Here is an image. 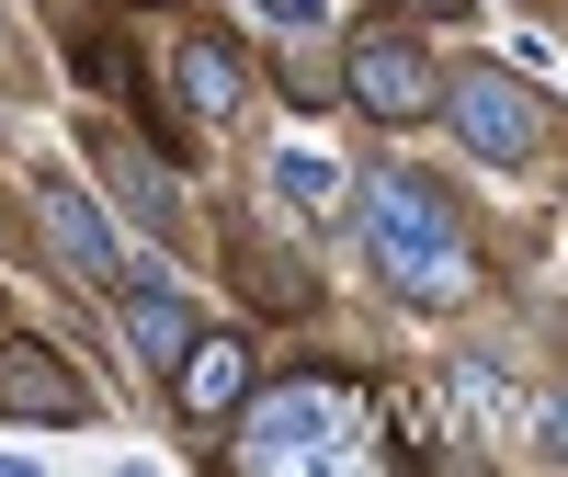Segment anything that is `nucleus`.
Wrapping results in <instances>:
<instances>
[{"label": "nucleus", "mask_w": 568, "mask_h": 477, "mask_svg": "<svg viewBox=\"0 0 568 477\" xmlns=\"http://www.w3.org/2000/svg\"><path fill=\"white\" fill-rule=\"evenodd\" d=\"M364 251H375V273H387L409 307H466V296H478L466 216H455L420 171H387V182L364 194Z\"/></svg>", "instance_id": "obj_1"}, {"label": "nucleus", "mask_w": 568, "mask_h": 477, "mask_svg": "<svg viewBox=\"0 0 568 477\" xmlns=\"http://www.w3.org/2000/svg\"><path fill=\"white\" fill-rule=\"evenodd\" d=\"M342 420H353V387H329V375H296V387H273V398L240 420V466H251V477L329 466V455H342Z\"/></svg>", "instance_id": "obj_2"}, {"label": "nucleus", "mask_w": 568, "mask_h": 477, "mask_svg": "<svg viewBox=\"0 0 568 477\" xmlns=\"http://www.w3.org/2000/svg\"><path fill=\"white\" fill-rule=\"evenodd\" d=\"M433 114H455V136H466V149H478L489 171H524V160L546 149V103H535V91L511 80V69H455Z\"/></svg>", "instance_id": "obj_3"}, {"label": "nucleus", "mask_w": 568, "mask_h": 477, "mask_svg": "<svg viewBox=\"0 0 568 477\" xmlns=\"http://www.w3.org/2000/svg\"><path fill=\"white\" fill-rule=\"evenodd\" d=\"M342 91L375 114V125H420L444 103V80H433V58H420L409 34H353V58H342Z\"/></svg>", "instance_id": "obj_4"}, {"label": "nucleus", "mask_w": 568, "mask_h": 477, "mask_svg": "<svg viewBox=\"0 0 568 477\" xmlns=\"http://www.w3.org/2000/svg\"><path fill=\"white\" fill-rule=\"evenodd\" d=\"M34 227H45V251H58L80 284H125V251H114V227H103V205H91L80 182H45V194H34Z\"/></svg>", "instance_id": "obj_5"}, {"label": "nucleus", "mask_w": 568, "mask_h": 477, "mask_svg": "<svg viewBox=\"0 0 568 477\" xmlns=\"http://www.w3.org/2000/svg\"><path fill=\"white\" fill-rule=\"evenodd\" d=\"M171 387H182V409H194V420H227V409L251 398V342L194 329V342H182V364H171Z\"/></svg>", "instance_id": "obj_6"}, {"label": "nucleus", "mask_w": 568, "mask_h": 477, "mask_svg": "<svg viewBox=\"0 0 568 477\" xmlns=\"http://www.w3.org/2000/svg\"><path fill=\"white\" fill-rule=\"evenodd\" d=\"M0 409H23V420H80L91 387H80L69 364H45L34 342H12V353H0Z\"/></svg>", "instance_id": "obj_7"}, {"label": "nucleus", "mask_w": 568, "mask_h": 477, "mask_svg": "<svg viewBox=\"0 0 568 477\" xmlns=\"http://www.w3.org/2000/svg\"><path fill=\"white\" fill-rule=\"evenodd\" d=\"M125 342H136V364H182V342H194V307L160 296V284H136V296H125Z\"/></svg>", "instance_id": "obj_8"}, {"label": "nucleus", "mask_w": 568, "mask_h": 477, "mask_svg": "<svg viewBox=\"0 0 568 477\" xmlns=\"http://www.w3.org/2000/svg\"><path fill=\"white\" fill-rule=\"evenodd\" d=\"M103 171H114V194L136 205V227H160V238L182 227V205H171V182H160V160H149V149H125V136H103Z\"/></svg>", "instance_id": "obj_9"}, {"label": "nucleus", "mask_w": 568, "mask_h": 477, "mask_svg": "<svg viewBox=\"0 0 568 477\" xmlns=\"http://www.w3.org/2000/svg\"><path fill=\"white\" fill-rule=\"evenodd\" d=\"M182 114H240V58H227V45L216 34H194V45H182Z\"/></svg>", "instance_id": "obj_10"}, {"label": "nucleus", "mask_w": 568, "mask_h": 477, "mask_svg": "<svg viewBox=\"0 0 568 477\" xmlns=\"http://www.w3.org/2000/svg\"><path fill=\"white\" fill-rule=\"evenodd\" d=\"M273 194L296 216H329V205H342V160H329V149H284L273 160Z\"/></svg>", "instance_id": "obj_11"}]
</instances>
